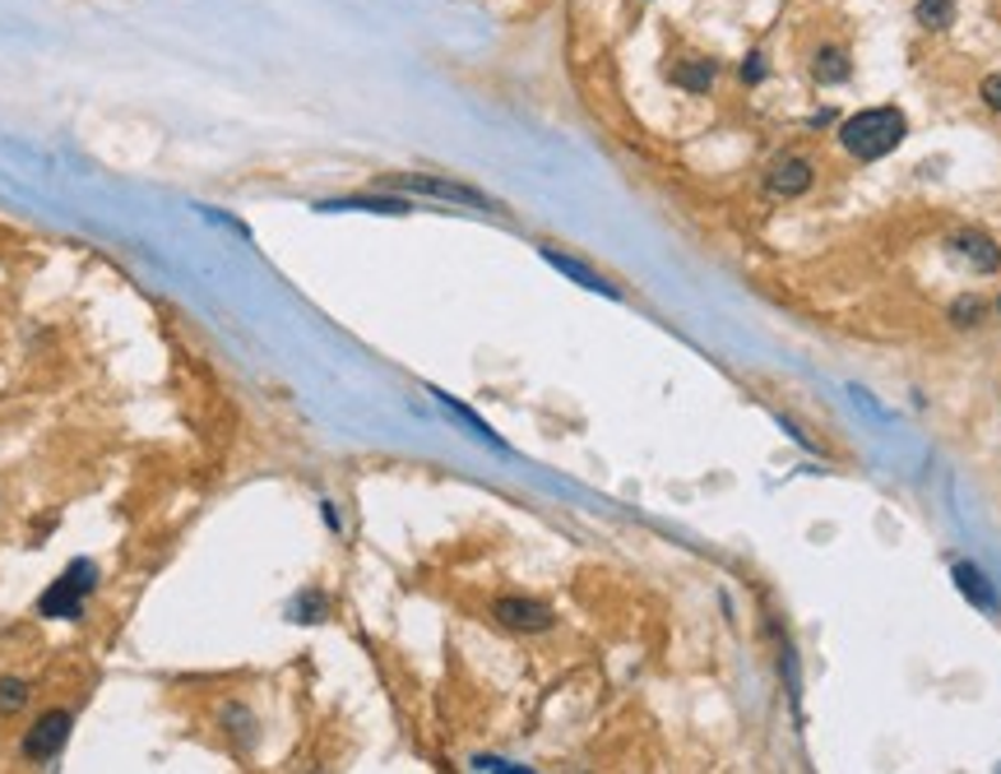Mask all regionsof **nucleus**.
<instances>
[{"label":"nucleus","instance_id":"13","mask_svg":"<svg viewBox=\"0 0 1001 774\" xmlns=\"http://www.w3.org/2000/svg\"><path fill=\"white\" fill-rule=\"evenodd\" d=\"M812 75H816L820 84H839V79H849V52H844V47H826V52L816 56Z\"/></svg>","mask_w":1001,"mask_h":774},{"label":"nucleus","instance_id":"19","mask_svg":"<svg viewBox=\"0 0 1001 774\" xmlns=\"http://www.w3.org/2000/svg\"><path fill=\"white\" fill-rule=\"evenodd\" d=\"M742 79H765V56H751V65H742Z\"/></svg>","mask_w":1001,"mask_h":774},{"label":"nucleus","instance_id":"7","mask_svg":"<svg viewBox=\"0 0 1001 774\" xmlns=\"http://www.w3.org/2000/svg\"><path fill=\"white\" fill-rule=\"evenodd\" d=\"M543 260L552 264L556 274H566V279H575L580 287H589V293H603V297H617V287L603 279V274H594L589 264H580V260H570V255H562V251H552V247H543Z\"/></svg>","mask_w":1001,"mask_h":774},{"label":"nucleus","instance_id":"20","mask_svg":"<svg viewBox=\"0 0 1001 774\" xmlns=\"http://www.w3.org/2000/svg\"><path fill=\"white\" fill-rule=\"evenodd\" d=\"M955 316H960V325H969L978 316V302H960V306H955Z\"/></svg>","mask_w":1001,"mask_h":774},{"label":"nucleus","instance_id":"18","mask_svg":"<svg viewBox=\"0 0 1001 774\" xmlns=\"http://www.w3.org/2000/svg\"><path fill=\"white\" fill-rule=\"evenodd\" d=\"M474 770H524V765H510V761H497V756H474Z\"/></svg>","mask_w":1001,"mask_h":774},{"label":"nucleus","instance_id":"10","mask_svg":"<svg viewBox=\"0 0 1001 774\" xmlns=\"http://www.w3.org/2000/svg\"><path fill=\"white\" fill-rule=\"evenodd\" d=\"M320 214H344V209H367V214H409V200H385V195H367V200H320Z\"/></svg>","mask_w":1001,"mask_h":774},{"label":"nucleus","instance_id":"5","mask_svg":"<svg viewBox=\"0 0 1001 774\" xmlns=\"http://www.w3.org/2000/svg\"><path fill=\"white\" fill-rule=\"evenodd\" d=\"M492 617L510 631H547L552 626V608L547 603H533V599H501L492 608Z\"/></svg>","mask_w":1001,"mask_h":774},{"label":"nucleus","instance_id":"17","mask_svg":"<svg viewBox=\"0 0 1001 774\" xmlns=\"http://www.w3.org/2000/svg\"><path fill=\"white\" fill-rule=\"evenodd\" d=\"M978 94H983V102L992 107V112H1001V75H988V79H983V88H978Z\"/></svg>","mask_w":1001,"mask_h":774},{"label":"nucleus","instance_id":"21","mask_svg":"<svg viewBox=\"0 0 1001 774\" xmlns=\"http://www.w3.org/2000/svg\"><path fill=\"white\" fill-rule=\"evenodd\" d=\"M997 312H1001V302H997Z\"/></svg>","mask_w":1001,"mask_h":774},{"label":"nucleus","instance_id":"12","mask_svg":"<svg viewBox=\"0 0 1001 774\" xmlns=\"http://www.w3.org/2000/svg\"><path fill=\"white\" fill-rule=\"evenodd\" d=\"M432 394H436V400H440L445 408H450V413H455V417H459V423H464V427H469V432H474L478 440H487V446H501V436H497L492 427H487V423H482V417H478L474 408H464V404H459V400H450V394H445V390H432Z\"/></svg>","mask_w":1001,"mask_h":774},{"label":"nucleus","instance_id":"15","mask_svg":"<svg viewBox=\"0 0 1001 774\" xmlns=\"http://www.w3.org/2000/svg\"><path fill=\"white\" fill-rule=\"evenodd\" d=\"M29 705V682L19 677H0V715H14Z\"/></svg>","mask_w":1001,"mask_h":774},{"label":"nucleus","instance_id":"3","mask_svg":"<svg viewBox=\"0 0 1001 774\" xmlns=\"http://www.w3.org/2000/svg\"><path fill=\"white\" fill-rule=\"evenodd\" d=\"M394 190H409V195H432V200H450V205H469V209H497L487 200L482 190L474 186H459V182H445V176H422V172H404V176H390Z\"/></svg>","mask_w":1001,"mask_h":774},{"label":"nucleus","instance_id":"2","mask_svg":"<svg viewBox=\"0 0 1001 774\" xmlns=\"http://www.w3.org/2000/svg\"><path fill=\"white\" fill-rule=\"evenodd\" d=\"M94 585H98V566L88 557L70 562L47 589H42L37 617H47V622H75V617H84V599L94 593Z\"/></svg>","mask_w":1001,"mask_h":774},{"label":"nucleus","instance_id":"1","mask_svg":"<svg viewBox=\"0 0 1001 774\" xmlns=\"http://www.w3.org/2000/svg\"><path fill=\"white\" fill-rule=\"evenodd\" d=\"M904 135H908V121H904L900 107H867V112H858L839 126V144L862 163L885 159L890 149L904 144Z\"/></svg>","mask_w":1001,"mask_h":774},{"label":"nucleus","instance_id":"14","mask_svg":"<svg viewBox=\"0 0 1001 774\" xmlns=\"http://www.w3.org/2000/svg\"><path fill=\"white\" fill-rule=\"evenodd\" d=\"M914 19L923 29H950L955 24V0H918Z\"/></svg>","mask_w":1001,"mask_h":774},{"label":"nucleus","instance_id":"9","mask_svg":"<svg viewBox=\"0 0 1001 774\" xmlns=\"http://www.w3.org/2000/svg\"><path fill=\"white\" fill-rule=\"evenodd\" d=\"M955 585H960V593H965L969 603L997 608V593H992V585L983 580V570H978V566H955Z\"/></svg>","mask_w":1001,"mask_h":774},{"label":"nucleus","instance_id":"11","mask_svg":"<svg viewBox=\"0 0 1001 774\" xmlns=\"http://www.w3.org/2000/svg\"><path fill=\"white\" fill-rule=\"evenodd\" d=\"M715 75H719L715 61H686V65H677V70H673V84L692 88V94H705V88L715 84Z\"/></svg>","mask_w":1001,"mask_h":774},{"label":"nucleus","instance_id":"4","mask_svg":"<svg viewBox=\"0 0 1001 774\" xmlns=\"http://www.w3.org/2000/svg\"><path fill=\"white\" fill-rule=\"evenodd\" d=\"M65 738H70V715H65V710L42 715V719L29 728V738H24V756H29V761H56L61 746H65Z\"/></svg>","mask_w":1001,"mask_h":774},{"label":"nucleus","instance_id":"8","mask_svg":"<svg viewBox=\"0 0 1001 774\" xmlns=\"http://www.w3.org/2000/svg\"><path fill=\"white\" fill-rule=\"evenodd\" d=\"M955 251H960L973 270H997V264H1001V251L983 232H960V237H955Z\"/></svg>","mask_w":1001,"mask_h":774},{"label":"nucleus","instance_id":"16","mask_svg":"<svg viewBox=\"0 0 1001 774\" xmlns=\"http://www.w3.org/2000/svg\"><path fill=\"white\" fill-rule=\"evenodd\" d=\"M293 617H297V622H320V617H325V599H320V593H302V599L293 603Z\"/></svg>","mask_w":1001,"mask_h":774},{"label":"nucleus","instance_id":"6","mask_svg":"<svg viewBox=\"0 0 1001 774\" xmlns=\"http://www.w3.org/2000/svg\"><path fill=\"white\" fill-rule=\"evenodd\" d=\"M812 163L807 159H774L770 163V172H765V186H770V195H803L807 186H812Z\"/></svg>","mask_w":1001,"mask_h":774}]
</instances>
